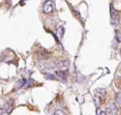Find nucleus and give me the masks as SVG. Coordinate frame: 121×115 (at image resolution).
Here are the masks:
<instances>
[{"label":"nucleus","instance_id":"nucleus-14","mask_svg":"<svg viewBox=\"0 0 121 115\" xmlns=\"http://www.w3.org/2000/svg\"><path fill=\"white\" fill-rule=\"evenodd\" d=\"M97 114H103V115H104V114H106V112H104V111H101L100 109L98 108V110H97Z\"/></svg>","mask_w":121,"mask_h":115},{"label":"nucleus","instance_id":"nucleus-8","mask_svg":"<svg viewBox=\"0 0 121 115\" xmlns=\"http://www.w3.org/2000/svg\"><path fill=\"white\" fill-rule=\"evenodd\" d=\"M57 34H58V36L60 38L63 37V35H64V28H63L62 26H59L58 29H57Z\"/></svg>","mask_w":121,"mask_h":115},{"label":"nucleus","instance_id":"nucleus-11","mask_svg":"<svg viewBox=\"0 0 121 115\" xmlns=\"http://www.w3.org/2000/svg\"><path fill=\"white\" fill-rule=\"evenodd\" d=\"M115 101H116V105L120 106V104H121V93L120 92H117L116 97H115Z\"/></svg>","mask_w":121,"mask_h":115},{"label":"nucleus","instance_id":"nucleus-10","mask_svg":"<svg viewBox=\"0 0 121 115\" xmlns=\"http://www.w3.org/2000/svg\"><path fill=\"white\" fill-rule=\"evenodd\" d=\"M95 93H96V97H101L104 93H106V90H104V89H96Z\"/></svg>","mask_w":121,"mask_h":115},{"label":"nucleus","instance_id":"nucleus-3","mask_svg":"<svg viewBox=\"0 0 121 115\" xmlns=\"http://www.w3.org/2000/svg\"><path fill=\"white\" fill-rule=\"evenodd\" d=\"M117 111H118L117 105H115L114 103H112V104H110V105L108 106V109H107V111H106V114H108V115H114V114L117 113Z\"/></svg>","mask_w":121,"mask_h":115},{"label":"nucleus","instance_id":"nucleus-2","mask_svg":"<svg viewBox=\"0 0 121 115\" xmlns=\"http://www.w3.org/2000/svg\"><path fill=\"white\" fill-rule=\"evenodd\" d=\"M54 9V3L53 0H48V1L45 2V5H43V12L46 13H51Z\"/></svg>","mask_w":121,"mask_h":115},{"label":"nucleus","instance_id":"nucleus-4","mask_svg":"<svg viewBox=\"0 0 121 115\" xmlns=\"http://www.w3.org/2000/svg\"><path fill=\"white\" fill-rule=\"evenodd\" d=\"M55 75L58 79H61L62 81H66V78H67V72L64 70H58L56 73H55Z\"/></svg>","mask_w":121,"mask_h":115},{"label":"nucleus","instance_id":"nucleus-5","mask_svg":"<svg viewBox=\"0 0 121 115\" xmlns=\"http://www.w3.org/2000/svg\"><path fill=\"white\" fill-rule=\"evenodd\" d=\"M111 16H112V19H113L114 22L118 21V18H119V12L116 10L114 7H112V6H111Z\"/></svg>","mask_w":121,"mask_h":115},{"label":"nucleus","instance_id":"nucleus-7","mask_svg":"<svg viewBox=\"0 0 121 115\" xmlns=\"http://www.w3.org/2000/svg\"><path fill=\"white\" fill-rule=\"evenodd\" d=\"M43 75H45V78H46V79H49V80H58V78H57V77L55 76V75H53V74L45 73Z\"/></svg>","mask_w":121,"mask_h":115},{"label":"nucleus","instance_id":"nucleus-9","mask_svg":"<svg viewBox=\"0 0 121 115\" xmlns=\"http://www.w3.org/2000/svg\"><path fill=\"white\" fill-rule=\"evenodd\" d=\"M94 104H95V106L97 107V108H99V106L101 105V97H94Z\"/></svg>","mask_w":121,"mask_h":115},{"label":"nucleus","instance_id":"nucleus-15","mask_svg":"<svg viewBox=\"0 0 121 115\" xmlns=\"http://www.w3.org/2000/svg\"><path fill=\"white\" fill-rule=\"evenodd\" d=\"M55 114H64V112L63 111H57V112H55Z\"/></svg>","mask_w":121,"mask_h":115},{"label":"nucleus","instance_id":"nucleus-12","mask_svg":"<svg viewBox=\"0 0 121 115\" xmlns=\"http://www.w3.org/2000/svg\"><path fill=\"white\" fill-rule=\"evenodd\" d=\"M25 80H24V79H22V80H20V81H19L18 82V86H17V88L19 89V88H20V87H23L24 85H25Z\"/></svg>","mask_w":121,"mask_h":115},{"label":"nucleus","instance_id":"nucleus-1","mask_svg":"<svg viewBox=\"0 0 121 115\" xmlns=\"http://www.w3.org/2000/svg\"><path fill=\"white\" fill-rule=\"evenodd\" d=\"M55 63V67L58 68V70H64L66 71L68 66H69V62L67 60H58V61L54 62Z\"/></svg>","mask_w":121,"mask_h":115},{"label":"nucleus","instance_id":"nucleus-6","mask_svg":"<svg viewBox=\"0 0 121 115\" xmlns=\"http://www.w3.org/2000/svg\"><path fill=\"white\" fill-rule=\"evenodd\" d=\"M38 57L42 60H46V59H48V54H47V52L45 50H40L38 52Z\"/></svg>","mask_w":121,"mask_h":115},{"label":"nucleus","instance_id":"nucleus-13","mask_svg":"<svg viewBox=\"0 0 121 115\" xmlns=\"http://www.w3.org/2000/svg\"><path fill=\"white\" fill-rule=\"evenodd\" d=\"M115 35H116V40H117V42H118V43H120L121 37H120V34H119V31H118V30H116V32H115Z\"/></svg>","mask_w":121,"mask_h":115}]
</instances>
